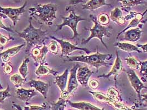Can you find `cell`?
<instances>
[{
    "instance_id": "cell-1",
    "label": "cell",
    "mask_w": 147,
    "mask_h": 110,
    "mask_svg": "<svg viewBox=\"0 0 147 110\" xmlns=\"http://www.w3.org/2000/svg\"><path fill=\"white\" fill-rule=\"evenodd\" d=\"M32 18H30V24L21 32L16 31L18 35L23 39L26 42V48L25 53L29 55L32 49L37 46H41L44 41L48 39L47 30H42V26L36 28L33 27L32 23Z\"/></svg>"
},
{
    "instance_id": "cell-2",
    "label": "cell",
    "mask_w": 147,
    "mask_h": 110,
    "mask_svg": "<svg viewBox=\"0 0 147 110\" xmlns=\"http://www.w3.org/2000/svg\"><path fill=\"white\" fill-rule=\"evenodd\" d=\"M30 15L40 24L51 26L57 18V6L53 3L38 4L33 7L30 8Z\"/></svg>"
},
{
    "instance_id": "cell-3",
    "label": "cell",
    "mask_w": 147,
    "mask_h": 110,
    "mask_svg": "<svg viewBox=\"0 0 147 110\" xmlns=\"http://www.w3.org/2000/svg\"><path fill=\"white\" fill-rule=\"evenodd\" d=\"M113 57L112 54L101 53L97 50L96 52L93 54L88 55H81L73 57H66L64 62H76L88 64L90 66L95 67L96 72H98L100 67H109L112 66L113 64L109 63L106 62V60H110Z\"/></svg>"
},
{
    "instance_id": "cell-4",
    "label": "cell",
    "mask_w": 147,
    "mask_h": 110,
    "mask_svg": "<svg viewBox=\"0 0 147 110\" xmlns=\"http://www.w3.org/2000/svg\"><path fill=\"white\" fill-rule=\"evenodd\" d=\"M90 19L91 21L94 23V26L91 28H85V29L88 30L91 32V34L90 37L86 39H83L82 40L81 44H86L90 42L94 38L98 39L101 43L103 44V46L106 47V49H108V47L107 45L103 41V38L104 37H110L112 34L109 31V28L111 27H107L106 26L102 25L100 24L97 21V17L92 15H90Z\"/></svg>"
},
{
    "instance_id": "cell-5",
    "label": "cell",
    "mask_w": 147,
    "mask_h": 110,
    "mask_svg": "<svg viewBox=\"0 0 147 110\" xmlns=\"http://www.w3.org/2000/svg\"><path fill=\"white\" fill-rule=\"evenodd\" d=\"M66 11L69 12V15L67 17H61L63 19V23L60 24L56 25L57 29L55 30V32L59 31L63 29V27L67 26L73 32V37L71 38V40H73L75 38H77L80 35L77 30V27L78 23L81 21H86V19L82 18L80 15H76L74 9L69 6L65 9Z\"/></svg>"
},
{
    "instance_id": "cell-6",
    "label": "cell",
    "mask_w": 147,
    "mask_h": 110,
    "mask_svg": "<svg viewBox=\"0 0 147 110\" xmlns=\"http://www.w3.org/2000/svg\"><path fill=\"white\" fill-rule=\"evenodd\" d=\"M49 37L54 40L57 41L60 45L61 47V57H68L73 52L75 51H83L85 52L87 55H89L91 51L86 48H82L77 46L76 45H73L70 43L69 41L64 40L63 39H59L55 37L50 36Z\"/></svg>"
},
{
    "instance_id": "cell-7",
    "label": "cell",
    "mask_w": 147,
    "mask_h": 110,
    "mask_svg": "<svg viewBox=\"0 0 147 110\" xmlns=\"http://www.w3.org/2000/svg\"><path fill=\"white\" fill-rule=\"evenodd\" d=\"M125 72L127 75V77L131 85L132 86L133 89L134 90L137 95L140 105L141 106L142 105V103L141 100L140 92L143 89H147V87L144 85L143 83L140 79L137 74L136 73L134 70L129 68L126 71H125Z\"/></svg>"
},
{
    "instance_id": "cell-8",
    "label": "cell",
    "mask_w": 147,
    "mask_h": 110,
    "mask_svg": "<svg viewBox=\"0 0 147 110\" xmlns=\"http://www.w3.org/2000/svg\"><path fill=\"white\" fill-rule=\"evenodd\" d=\"M27 5V2L26 1L22 7L20 8H3L0 6V13L9 18L13 23V26L15 27L20 21V16L27 11L25 9Z\"/></svg>"
},
{
    "instance_id": "cell-9",
    "label": "cell",
    "mask_w": 147,
    "mask_h": 110,
    "mask_svg": "<svg viewBox=\"0 0 147 110\" xmlns=\"http://www.w3.org/2000/svg\"><path fill=\"white\" fill-rule=\"evenodd\" d=\"M116 58L114 63L112 65V67L110 71L107 74H103V75L98 76V78H103L105 79H108L111 76L114 75L115 84H116V82H117V77L118 75L119 74L121 73L122 72L125 71L122 61L119 56L118 52L117 51L116 52Z\"/></svg>"
},
{
    "instance_id": "cell-10",
    "label": "cell",
    "mask_w": 147,
    "mask_h": 110,
    "mask_svg": "<svg viewBox=\"0 0 147 110\" xmlns=\"http://www.w3.org/2000/svg\"><path fill=\"white\" fill-rule=\"evenodd\" d=\"M48 52V46L44 44L42 46H37L33 47L30 51V55L36 63L43 64L45 63L47 54Z\"/></svg>"
},
{
    "instance_id": "cell-11",
    "label": "cell",
    "mask_w": 147,
    "mask_h": 110,
    "mask_svg": "<svg viewBox=\"0 0 147 110\" xmlns=\"http://www.w3.org/2000/svg\"><path fill=\"white\" fill-rule=\"evenodd\" d=\"M93 74L94 72L91 71L88 66H80L76 73L78 83L82 87L87 88L90 78Z\"/></svg>"
},
{
    "instance_id": "cell-12",
    "label": "cell",
    "mask_w": 147,
    "mask_h": 110,
    "mask_svg": "<svg viewBox=\"0 0 147 110\" xmlns=\"http://www.w3.org/2000/svg\"><path fill=\"white\" fill-rule=\"evenodd\" d=\"M80 66L78 63L74 64L70 70V77L67 81L66 90L71 95H72L79 87V83L76 77V73L78 68Z\"/></svg>"
},
{
    "instance_id": "cell-13",
    "label": "cell",
    "mask_w": 147,
    "mask_h": 110,
    "mask_svg": "<svg viewBox=\"0 0 147 110\" xmlns=\"http://www.w3.org/2000/svg\"><path fill=\"white\" fill-rule=\"evenodd\" d=\"M143 24L140 23L138 27L126 30L125 32L123 33L124 35L121 40L129 42L138 41L140 40L142 34V29L143 28Z\"/></svg>"
},
{
    "instance_id": "cell-14",
    "label": "cell",
    "mask_w": 147,
    "mask_h": 110,
    "mask_svg": "<svg viewBox=\"0 0 147 110\" xmlns=\"http://www.w3.org/2000/svg\"><path fill=\"white\" fill-rule=\"evenodd\" d=\"M16 97L19 100L23 101L28 104V101L34 96H37L38 92L34 89H24L17 88L16 90Z\"/></svg>"
},
{
    "instance_id": "cell-15",
    "label": "cell",
    "mask_w": 147,
    "mask_h": 110,
    "mask_svg": "<svg viewBox=\"0 0 147 110\" xmlns=\"http://www.w3.org/2000/svg\"><path fill=\"white\" fill-rule=\"evenodd\" d=\"M27 84L31 88H34L37 92L39 93L45 99L47 98L48 92L50 87V84L49 83H45L43 81L31 79Z\"/></svg>"
},
{
    "instance_id": "cell-16",
    "label": "cell",
    "mask_w": 147,
    "mask_h": 110,
    "mask_svg": "<svg viewBox=\"0 0 147 110\" xmlns=\"http://www.w3.org/2000/svg\"><path fill=\"white\" fill-rule=\"evenodd\" d=\"M26 46V44H22L19 46H16L13 47L8 49L7 50L0 53V57L1 58L2 61L3 63L9 62L11 58L15 57L17 55L22 48Z\"/></svg>"
},
{
    "instance_id": "cell-17",
    "label": "cell",
    "mask_w": 147,
    "mask_h": 110,
    "mask_svg": "<svg viewBox=\"0 0 147 110\" xmlns=\"http://www.w3.org/2000/svg\"><path fill=\"white\" fill-rule=\"evenodd\" d=\"M146 13H147V8L144 11V12L143 13H137L136 17L131 20V21L128 24V25L127 26V27L118 34L116 39H118L119 37H120L122 34H123V33L125 32L126 30L129 29L131 28H134L138 27L140 23L143 20L144 15L146 14Z\"/></svg>"
},
{
    "instance_id": "cell-18",
    "label": "cell",
    "mask_w": 147,
    "mask_h": 110,
    "mask_svg": "<svg viewBox=\"0 0 147 110\" xmlns=\"http://www.w3.org/2000/svg\"><path fill=\"white\" fill-rule=\"evenodd\" d=\"M67 104L71 107L79 110H105V108L100 109L91 103L82 101L78 103H73L68 100Z\"/></svg>"
},
{
    "instance_id": "cell-19",
    "label": "cell",
    "mask_w": 147,
    "mask_h": 110,
    "mask_svg": "<svg viewBox=\"0 0 147 110\" xmlns=\"http://www.w3.org/2000/svg\"><path fill=\"white\" fill-rule=\"evenodd\" d=\"M117 1L120 3L122 9L128 13L131 11L133 7L146 4L144 0H117Z\"/></svg>"
},
{
    "instance_id": "cell-20",
    "label": "cell",
    "mask_w": 147,
    "mask_h": 110,
    "mask_svg": "<svg viewBox=\"0 0 147 110\" xmlns=\"http://www.w3.org/2000/svg\"><path fill=\"white\" fill-rule=\"evenodd\" d=\"M106 0H90L85 4L82 5V9L94 11L104 6L111 7L112 5L106 3Z\"/></svg>"
},
{
    "instance_id": "cell-21",
    "label": "cell",
    "mask_w": 147,
    "mask_h": 110,
    "mask_svg": "<svg viewBox=\"0 0 147 110\" xmlns=\"http://www.w3.org/2000/svg\"><path fill=\"white\" fill-rule=\"evenodd\" d=\"M68 74H69V69L67 68L64 71V72L62 74L55 77V83L59 88L61 92L66 90L67 81H67Z\"/></svg>"
},
{
    "instance_id": "cell-22",
    "label": "cell",
    "mask_w": 147,
    "mask_h": 110,
    "mask_svg": "<svg viewBox=\"0 0 147 110\" xmlns=\"http://www.w3.org/2000/svg\"><path fill=\"white\" fill-rule=\"evenodd\" d=\"M35 74L39 77L48 75H53V76L56 77L58 75V72L55 70L48 67L46 64L43 63L39 65L38 68L35 71Z\"/></svg>"
},
{
    "instance_id": "cell-23",
    "label": "cell",
    "mask_w": 147,
    "mask_h": 110,
    "mask_svg": "<svg viewBox=\"0 0 147 110\" xmlns=\"http://www.w3.org/2000/svg\"><path fill=\"white\" fill-rule=\"evenodd\" d=\"M110 18L113 22L117 23L119 25H123L126 22L122 10L118 7L114 8L111 12Z\"/></svg>"
},
{
    "instance_id": "cell-24",
    "label": "cell",
    "mask_w": 147,
    "mask_h": 110,
    "mask_svg": "<svg viewBox=\"0 0 147 110\" xmlns=\"http://www.w3.org/2000/svg\"><path fill=\"white\" fill-rule=\"evenodd\" d=\"M114 46L117 47L119 50L123 51L131 52H136L138 53H141L142 52L138 47L133 44L123 43V42H117L114 44Z\"/></svg>"
},
{
    "instance_id": "cell-25",
    "label": "cell",
    "mask_w": 147,
    "mask_h": 110,
    "mask_svg": "<svg viewBox=\"0 0 147 110\" xmlns=\"http://www.w3.org/2000/svg\"><path fill=\"white\" fill-rule=\"evenodd\" d=\"M68 100L60 97L56 102L49 103V110H65Z\"/></svg>"
},
{
    "instance_id": "cell-26",
    "label": "cell",
    "mask_w": 147,
    "mask_h": 110,
    "mask_svg": "<svg viewBox=\"0 0 147 110\" xmlns=\"http://www.w3.org/2000/svg\"><path fill=\"white\" fill-rule=\"evenodd\" d=\"M107 95L110 99V101H122L121 96L116 88L110 87L108 89ZM109 102V103H110Z\"/></svg>"
},
{
    "instance_id": "cell-27",
    "label": "cell",
    "mask_w": 147,
    "mask_h": 110,
    "mask_svg": "<svg viewBox=\"0 0 147 110\" xmlns=\"http://www.w3.org/2000/svg\"><path fill=\"white\" fill-rule=\"evenodd\" d=\"M9 80L13 83L16 88H19L21 87L23 84L26 83L27 79L23 78L20 74L16 73L11 76Z\"/></svg>"
},
{
    "instance_id": "cell-28",
    "label": "cell",
    "mask_w": 147,
    "mask_h": 110,
    "mask_svg": "<svg viewBox=\"0 0 147 110\" xmlns=\"http://www.w3.org/2000/svg\"><path fill=\"white\" fill-rule=\"evenodd\" d=\"M108 104L112 106L116 110H142L136 106L128 107L122 101H110Z\"/></svg>"
},
{
    "instance_id": "cell-29",
    "label": "cell",
    "mask_w": 147,
    "mask_h": 110,
    "mask_svg": "<svg viewBox=\"0 0 147 110\" xmlns=\"http://www.w3.org/2000/svg\"><path fill=\"white\" fill-rule=\"evenodd\" d=\"M88 93L91 94L92 96L94 97V99H95L97 101L103 102V103H108L110 102V100L109 98L107 95L105 94L104 93L99 92V91H89Z\"/></svg>"
},
{
    "instance_id": "cell-30",
    "label": "cell",
    "mask_w": 147,
    "mask_h": 110,
    "mask_svg": "<svg viewBox=\"0 0 147 110\" xmlns=\"http://www.w3.org/2000/svg\"><path fill=\"white\" fill-rule=\"evenodd\" d=\"M30 62V59L28 57L25 58L23 61L22 64L18 68V72L19 74L22 75V77L24 78L27 79V77L28 74V64Z\"/></svg>"
},
{
    "instance_id": "cell-31",
    "label": "cell",
    "mask_w": 147,
    "mask_h": 110,
    "mask_svg": "<svg viewBox=\"0 0 147 110\" xmlns=\"http://www.w3.org/2000/svg\"><path fill=\"white\" fill-rule=\"evenodd\" d=\"M127 65L130 69H140V61H137L134 57H127L125 59Z\"/></svg>"
},
{
    "instance_id": "cell-32",
    "label": "cell",
    "mask_w": 147,
    "mask_h": 110,
    "mask_svg": "<svg viewBox=\"0 0 147 110\" xmlns=\"http://www.w3.org/2000/svg\"><path fill=\"white\" fill-rule=\"evenodd\" d=\"M140 62L141 81L147 82V60L145 61H140Z\"/></svg>"
},
{
    "instance_id": "cell-33",
    "label": "cell",
    "mask_w": 147,
    "mask_h": 110,
    "mask_svg": "<svg viewBox=\"0 0 147 110\" xmlns=\"http://www.w3.org/2000/svg\"><path fill=\"white\" fill-rule=\"evenodd\" d=\"M48 50L55 56H57L59 53V46L58 43L55 40H53L51 43L48 45Z\"/></svg>"
},
{
    "instance_id": "cell-34",
    "label": "cell",
    "mask_w": 147,
    "mask_h": 110,
    "mask_svg": "<svg viewBox=\"0 0 147 110\" xmlns=\"http://www.w3.org/2000/svg\"><path fill=\"white\" fill-rule=\"evenodd\" d=\"M11 96L10 93V88L9 85H8L6 89L4 90H0V103L3 104L5 100Z\"/></svg>"
},
{
    "instance_id": "cell-35",
    "label": "cell",
    "mask_w": 147,
    "mask_h": 110,
    "mask_svg": "<svg viewBox=\"0 0 147 110\" xmlns=\"http://www.w3.org/2000/svg\"><path fill=\"white\" fill-rule=\"evenodd\" d=\"M98 22L102 25H107L110 22V18L109 16L106 13H101L99 15L97 18Z\"/></svg>"
},
{
    "instance_id": "cell-36",
    "label": "cell",
    "mask_w": 147,
    "mask_h": 110,
    "mask_svg": "<svg viewBox=\"0 0 147 110\" xmlns=\"http://www.w3.org/2000/svg\"><path fill=\"white\" fill-rule=\"evenodd\" d=\"M47 103L44 102L42 103L40 106L31 105L30 106H24V110H45L47 109Z\"/></svg>"
},
{
    "instance_id": "cell-37",
    "label": "cell",
    "mask_w": 147,
    "mask_h": 110,
    "mask_svg": "<svg viewBox=\"0 0 147 110\" xmlns=\"http://www.w3.org/2000/svg\"><path fill=\"white\" fill-rule=\"evenodd\" d=\"M13 40L14 39L12 37H6L0 33V47H1V50L4 47V46L7 44L10 40Z\"/></svg>"
},
{
    "instance_id": "cell-38",
    "label": "cell",
    "mask_w": 147,
    "mask_h": 110,
    "mask_svg": "<svg viewBox=\"0 0 147 110\" xmlns=\"http://www.w3.org/2000/svg\"><path fill=\"white\" fill-rule=\"evenodd\" d=\"M2 18L6 19V18H7V17H6V15H3L2 13H0V29L5 30H6L7 31H8V32L14 33L15 31H14L11 28H10V27H8L7 26H6V25L3 23L2 21Z\"/></svg>"
},
{
    "instance_id": "cell-39",
    "label": "cell",
    "mask_w": 147,
    "mask_h": 110,
    "mask_svg": "<svg viewBox=\"0 0 147 110\" xmlns=\"http://www.w3.org/2000/svg\"><path fill=\"white\" fill-rule=\"evenodd\" d=\"M13 71V67L11 65L10 62H7L6 63H4L3 66V72L5 74L9 75Z\"/></svg>"
},
{
    "instance_id": "cell-40",
    "label": "cell",
    "mask_w": 147,
    "mask_h": 110,
    "mask_svg": "<svg viewBox=\"0 0 147 110\" xmlns=\"http://www.w3.org/2000/svg\"><path fill=\"white\" fill-rule=\"evenodd\" d=\"M88 86L91 89L95 90L100 87V82L96 79H91L88 83Z\"/></svg>"
},
{
    "instance_id": "cell-41",
    "label": "cell",
    "mask_w": 147,
    "mask_h": 110,
    "mask_svg": "<svg viewBox=\"0 0 147 110\" xmlns=\"http://www.w3.org/2000/svg\"><path fill=\"white\" fill-rule=\"evenodd\" d=\"M137 12H134V11H130L129 12V14L128 15H127L125 17V21H130V20H132V19H133L136 15H137Z\"/></svg>"
},
{
    "instance_id": "cell-42",
    "label": "cell",
    "mask_w": 147,
    "mask_h": 110,
    "mask_svg": "<svg viewBox=\"0 0 147 110\" xmlns=\"http://www.w3.org/2000/svg\"><path fill=\"white\" fill-rule=\"evenodd\" d=\"M71 94L70 93H69L66 90H65L64 91L61 92V94H60V97H62L64 99H65L67 100H69V99L70 98Z\"/></svg>"
},
{
    "instance_id": "cell-43",
    "label": "cell",
    "mask_w": 147,
    "mask_h": 110,
    "mask_svg": "<svg viewBox=\"0 0 147 110\" xmlns=\"http://www.w3.org/2000/svg\"><path fill=\"white\" fill-rule=\"evenodd\" d=\"M142 103H143L144 106L147 107V93L141 95Z\"/></svg>"
},
{
    "instance_id": "cell-44",
    "label": "cell",
    "mask_w": 147,
    "mask_h": 110,
    "mask_svg": "<svg viewBox=\"0 0 147 110\" xmlns=\"http://www.w3.org/2000/svg\"><path fill=\"white\" fill-rule=\"evenodd\" d=\"M138 47H140V49H142V51L144 52H147V44H143V45H141V44H138L136 45Z\"/></svg>"
},
{
    "instance_id": "cell-45",
    "label": "cell",
    "mask_w": 147,
    "mask_h": 110,
    "mask_svg": "<svg viewBox=\"0 0 147 110\" xmlns=\"http://www.w3.org/2000/svg\"><path fill=\"white\" fill-rule=\"evenodd\" d=\"M83 2V0H71L70 5V6H75L80 3Z\"/></svg>"
},
{
    "instance_id": "cell-46",
    "label": "cell",
    "mask_w": 147,
    "mask_h": 110,
    "mask_svg": "<svg viewBox=\"0 0 147 110\" xmlns=\"http://www.w3.org/2000/svg\"><path fill=\"white\" fill-rule=\"evenodd\" d=\"M13 106L17 110H23L22 109V107H21L20 106L17 105H16V104H15V103L13 104V106Z\"/></svg>"
},
{
    "instance_id": "cell-47",
    "label": "cell",
    "mask_w": 147,
    "mask_h": 110,
    "mask_svg": "<svg viewBox=\"0 0 147 110\" xmlns=\"http://www.w3.org/2000/svg\"><path fill=\"white\" fill-rule=\"evenodd\" d=\"M147 18H146V19H143L142 22H141V24H144L146 23H147Z\"/></svg>"
},
{
    "instance_id": "cell-48",
    "label": "cell",
    "mask_w": 147,
    "mask_h": 110,
    "mask_svg": "<svg viewBox=\"0 0 147 110\" xmlns=\"http://www.w3.org/2000/svg\"><path fill=\"white\" fill-rule=\"evenodd\" d=\"M3 89V87L2 86V84H1V83L0 81V90H2Z\"/></svg>"
},
{
    "instance_id": "cell-49",
    "label": "cell",
    "mask_w": 147,
    "mask_h": 110,
    "mask_svg": "<svg viewBox=\"0 0 147 110\" xmlns=\"http://www.w3.org/2000/svg\"></svg>"
},
{
    "instance_id": "cell-50",
    "label": "cell",
    "mask_w": 147,
    "mask_h": 110,
    "mask_svg": "<svg viewBox=\"0 0 147 110\" xmlns=\"http://www.w3.org/2000/svg\"><path fill=\"white\" fill-rule=\"evenodd\" d=\"M0 110H1V109H0Z\"/></svg>"
}]
</instances>
